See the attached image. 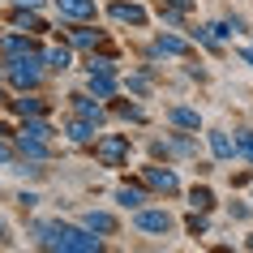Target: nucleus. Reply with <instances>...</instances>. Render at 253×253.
<instances>
[{
    "instance_id": "f257e3e1",
    "label": "nucleus",
    "mask_w": 253,
    "mask_h": 253,
    "mask_svg": "<svg viewBox=\"0 0 253 253\" xmlns=\"http://www.w3.org/2000/svg\"><path fill=\"white\" fill-rule=\"evenodd\" d=\"M35 240L43 249H60V253H99L103 240L86 232V227H69V223H35Z\"/></svg>"
},
{
    "instance_id": "f03ea898",
    "label": "nucleus",
    "mask_w": 253,
    "mask_h": 253,
    "mask_svg": "<svg viewBox=\"0 0 253 253\" xmlns=\"http://www.w3.org/2000/svg\"><path fill=\"white\" fill-rule=\"evenodd\" d=\"M4 78L13 90H39L43 82V56L30 52V56H13V60H4Z\"/></svg>"
},
{
    "instance_id": "7ed1b4c3",
    "label": "nucleus",
    "mask_w": 253,
    "mask_h": 253,
    "mask_svg": "<svg viewBox=\"0 0 253 253\" xmlns=\"http://www.w3.org/2000/svg\"><path fill=\"white\" fill-rule=\"evenodd\" d=\"M94 155L103 168H120V163L129 159V133H103L94 142Z\"/></svg>"
},
{
    "instance_id": "20e7f679",
    "label": "nucleus",
    "mask_w": 253,
    "mask_h": 253,
    "mask_svg": "<svg viewBox=\"0 0 253 253\" xmlns=\"http://www.w3.org/2000/svg\"><path fill=\"white\" fill-rule=\"evenodd\" d=\"M133 227L137 232H146V236H168L176 227V219L163 206H155V211H146V206H137V214H133Z\"/></svg>"
},
{
    "instance_id": "39448f33",
    "label": "nucleus",
    "mask_w": 253,
    "mask_h": 253,
    "mask_svg": "<svg viewBox=\"0 0 253 253\" xmlns=\"http://www.w3.org/2000/svg\"><path fill=\"white\" fill-rule=\"evenodd\" d=\"M142 180H146L150 189H159V193H180V180H176V172L172 168H142Z\"/></svg>"
},
{
    "instance_id": "423d86ee",
    "label": "nucleus",
    "mask_w": 253,
    "mask_h": 253,
    "mask_svg": "<svg viewBox=\"0 0 253 253\" xmlns=\"http://www.w3.org/2000/svg\"><path fill=\"white\" fill-rule=\"evenodd\" d=\"M82 227H86V232H94V236H116V214H107V211H86V214H82Z\"/></svg>"
},
{
    "instance_id": "0eeeda50",
    "label": "nucleus",
    "mask_w": 253,
    "mask_h": 253,
    "mask_svg": "<svg viewBox=\"0 0 253 253\" xmlns=\"http://www.w3.org/2000/svg\"><path fill=\"white\" fill-rule=\"evenodd\" d=\"M13 150L22 155V159H52V146L43 142V137H26V133H17V142H13Z\"/></svg>"
},
{
    "instance_id": "6e6552de",
    "label": "nucleus",
    "mask_w": 253,
    "mask_h": 253,
    "mask_svg": "<svg viewBox=\"0 0 253 253\" xmlns=\"http://www.w3.org/2000/svg\"><path fill=\"white\" fill-rule=\"evenodd\" d=\"M56 9L65 17H73V22H94V13H99L94 0H56Z\"/></svg>"
},
{
    "instance_id": "1a4fd4ad",
    "label": "nucleus",
    "mask_w": 253,
    "mask_h": 253,
    "mask_svg": "<svg viewBox=\"0 0 253 253\" xmlns=\"http://www.w3.org/2000/svg\"><path fill=\"white\" fill-rule=\"evenodd\" d=\"M69 107H73V116L90 120V125H99V120H103V107L94 103L90 94H69Z\"/></svg>"
},
{
    "instance_id": "9d476101",
    "label": "nucleus",
    "mask_w": 253,
    "mask_h": 253,
    "mask_svg": "<svg viewBox=\"0 0 253 253\" xmlns=\"http://www.w3.org/2000/svg\"><path fill=\"white\" fill-rule=\"evenodd\" d=\"M35 52V43L26 39V35H0V56L4 60H13V56H30Z\"/></svg>"
},
{
    "instance_id": "9b49d317",
    "label": "nucleus",
    "mask_w": 253,
    "mask_h": 253,
    "mask_svg": "<svg viewBox=\"0 0 253 253\" xmlns=\"http://www.w3.org/2000/svg\"><path fill=\"white\" fill-rule=\"evenodd\" d=\"M112 17H116V22H129V26H146V9H142V4H125V0L112 4Z\"/></svg>"
},
{
    "instance_id": "f8f14e48",
    "label": "nucleus",
    "mask_w": 253,
    "mask_h": 253,
    "mask_svg": "<svg viewBox=\"0 0 253 253\" xmlns=\"http://www.w3.org/2000/svg\"><path fill=\"white\" fill-rule=\"evenodd\" d=\"M168 120H172L176 129H202V116L193 107H168Z\"/></svg>"
},
{
    "instance_id": "ddd939ff",
    "label": "nucleus",
    "mask_w": 253,
    "mask_h": 253,
    "mask_svg": "<svg viewBox=\"0 0 253 253\" xmlns=\"http://www.w3.org/2000/svg\"><path fill=\"white\" fill-rule=\"evenodd\" d=\"M90 94L94 99H112L116 94V73H90Z\"/></svg>"
},
{
    "instance_id": "4468645a",
    "label": "nucleus",
    "mask_w": 253,
    "mask_h": 253,
    "mask_svg": "<svg viewBox=\"0 0 253 253\" xmlns=\"http://www.w3.org/2000/svg\"><path fill=\"white\" fill-rule=\"evenodd\" d=\"M116 202L125 206V211H137V206H146V193H142L137 185H120L116 189Z\"/></svg>"
},
{
    "instance_id": "2eb2a0df",
    "label": "nucleus",
    "mask_w": 253,
    "mask_h": 253,
    "mask_svg": "<svg viewBox=\"0 0 253 253\" xmlns=\"http://www.w3.org/2000/svg\"><path fill=\"white\" fill-rule=\"evenodd\" d=\"M206 137H211L214 159H232V155H236V142H232V137H227L223 129H214V133H206Z\"/></svg>"
},
{
    "instance_id": "dca6fc26",
    "label": "nucleus",
    "mask_w": 253,
    "mask_h": 253,
    "mask_svg": "<svg viewBox=\"0 0 253 253\" xmlns=\"http://www.w3.org/2000/svg\"><path fill=\"white\" fill-rule=\"evenodd\" d=\"M13 112L22 120L26 116H43V112H47V103H43V99H35V94H22V99H13Z\"/></svg>"
},
{
    "instance_id": "f3484780",
    "label": "nucleus",
    "mask_w": 253,
    "mask_h": 253,
    "mask_svg": "<svg viewBox=\"0 0 253 253\" xmlns=\"http://www.w3.org/2000/svg\"><path fill=\"white\" fill-rule=\"evenodd\" d=\"M155 52H159V56H185L189 43L176 39V35H159V39H155Z\"/></svg>"
},
{
    "instance_id": "a211bd4d",
    "label": "nucleus",
    "mask_w": 253,
    "mask_h": 253,
    "mask_svg": "<svg viewBox=\"0 0 253 253\" xmlns=\"http://www.w3.org/2000/svg\"><path fill=\"white\" fill-rule=\"evenodd\" d=\"M17 133H26V137H43V142H52V125H47V120H39V116H26V125H22V129H17Z\"/></svg>"
},
{
    "instance_id": "6ab92c4d",
    "label": "nucleus",
    "mask_w": 253,
    "mask_h": 253,
    "mask_svg": "<svg viewBox=\"0 0 253 253\" xmlns=\"http://www.w3.org/2000/svg\"><path fill=\"white\" fill-rule=\"evenodd\" d=\"M65 133H69V142H90V137H94V125H90V120H82V116H73L65 125Z\"/></svg>"
},
{
    "instance_id": "aec40b11",
    "label": "nucleus",
    "mask_w": 253,
    "mask_h": 253,
    "mask_svg": "<svg viewBox=\"0 0 253 253\" xmlns=\"http://www.w3.org/2000/svg\"><path fill=\"white\" fill-rule=\"evenodd\" d=\"M69 43H73V47H94V43H99V30L73 26V30H69Z\"/></svg>"
},
{
    "instance_id": "412c9836",
    "label": "nucleus",
    "mask_w": 253,
    "mask_h": 253,
    "mask_svg": "<svg viewBox=\"0 0 253 253\" xmlns=\"http://www.w3.org/2000/svg\"><path fill=\"white\" fill-rule=\"evenodd\" d=\"M43 65L47 69H69V47H47L43 52Z\"/></svg>"
},
{
    "instance_id": "4be33fe9",
    "label": "nucleus",
    "mask_w": 253,
    "mask_h": 253,
    "mask_svg": "<svg viewBox=\"0 0 253 253\" xmlns=\"http://www.w3.org/2000/svg\"><path fill=\"white\" fill-rule=\"evenodd\" d=\"M232 142H236V155H245V159L253 163V129H236Z\"/></svg>"
},
{
    "instance_id": "5701e85b",
    "label": "nucleus",
    "mask_w": 253,
    "mask_h": 253,
    "mask_svg": "<svg viewBox=\"0 0 253 253\" xmlns=\"http://www.w3.org/2000/svg\"><path fill=\"white\" fill-rule=\"evenodd\" d=\"M211 189H193V193H189V206H193V211H206V206H211Z\"/></svg>"
},
{
    "instance_id": "b1692460",
    "label": "nucleus",
    "mask_w": 253,
    "mask_h": 253,
    "mask_svg": "<svg viewBox=\"0 0 253 253\" xmlns=\"http://www.w3.org/2000/svg\"><path fill=\"white\" fill-rule=\"evenodd\" d=\"M17 159V150H13V142H9V137L0 133V168H9V163Z\"/></svg>"
},
{
    "instance_id": "393cba45",
    "label": "nucleus",
    "mask_w": 253,
    "mask_h": 253,
    "mask_svg": "<svg viewBox=\"0 0 253 253\" xmlns=\"http://www.w3.org/2000/svg\"><path fill=\"white\" fill-rule=\"evenodd\" d=\"M90 73H116V60H107V56H90Z\"/></svg>"
},
{
    "instance_id": "a878e982",
    "label": "nucleus",
    "mask_w": 253,
    "mask_h": 253,
    "mask_svg": "<svg viewBox=\"0 0 253 253\" xmlns=\"http://www.w3.org/2000/svg\"><path fill=\"white\" fill-rule=\"evenodd\" d=\"M17 206H22V211H30V206H39V193H26V189H22V193H17Z\"/></svg>"
},
{
    "instance_id": "bb28decb",
    "label": "nucleus",
    "mask_w": 253,
    "mask_h": 253,
    "mask_svg": "<svg viewBox=\"0 0 253 253\" xmlns=\"http://www.w3.org/2000/svg\"><path fill=\"white\" fill-rule=\"evenodd\" d=\"M189 232H193V236H198V232H206V219H202L198 211H193V219H189Z\"/></svg>"
},
{
    "instance_id": "cd10ccee",
    "label": "nucleus",
    "mask_w": 253,
    "mask_h": 253,
    "mask_svg": "<svg viewBox=\"0 0 253 253\" xmlns=\"http://www.w3.org/2000/svg\"><path fill=\"white\" fill-rule=\"evenodd\" d=\"M116 112H120V116H129V120H142V112H137V107H133V103H120V107H116Z\"/></svg>"
},
{
    "instance_id": "c85d7f7f",
    "label": "nucleus",
    "mask_w": 253,
    "mask_h": 253,
    "mask_svg": "<svg viewBox=\"0 0 253 253\" xmlns=\"http://www.w3.org/2000/svg\"><path fill=\"white\" fill-rule=\"evenodd\" d=\"M129 90H133V94H146V78H129Z\"/></svg>"
},
{
    "instance_id": "c756f323",
    "label": "nucleus",
    "mask_w": 253,
    "mask_h": 253,
    "mask_svg": "<svg viewBox=\"0 0 253 253\" xmlns=\"http://www.w3.org/2000/svg\"><path fill=\"white\" fill-rule=\"evenodd\" d=\"M168 4H172V9H180V13H189V9H193V0H168Z\"/></svg>"
},
{
    "instance_id": "7c9ffc66",
    "label": "nucleus",
    "mask_w": 253,
    "mask_h": 253,
    "mask_svg": "<svg viewBox=\"0 0 253 253\" xmlns=\"http://www.w3.org/2000/svg\"><path fill=\"white\" fill-rule=\"evenodd\" d=\"M43 0H17V9H39Z\"/></svg>"
},
{
    "instance_id": "2f4dec72",
    "label": "nucleus",
    "mask_w": 253,
    "mask_h": 253,
    "mask_svg": "<svg viewBox=\"0 0 253 253\" xmlns=\"http://www.w3.org/2000/svg\"><path fill=\"white\" fill-rule=\"evenodd\" d=\"M240 56H245V65H253V47H245V52H240Z\"/></svg>"
},
{
    "instance_id": "473e14b6",
    "label": "nucleus",
    "mask_w": 253,
    "mask_h": 253,
    "mask_svg": "<svg viewBox=\"0 0 253 253\" xmlns=\"http://www.w3.org/2000/svg\"><path fill=\"white\" fill-rule=\"evenodd\" d=\"M0 240H4V219H0Z\"/></svg>"
},
{
    "instance_id": "72a5a7b5",
    "label": "nucleus",
    "mask_w": 253,
    "mask_h": 253,
    "mask_svg": "<svg viewBox=\"0 0 253 253\" xmlns=\"http://www.w3.org/2000/svg\"><path fill=\"white\" fill-rule=\"evenodd\" d=\"M245 245H249V249H253V236H249V240H245Z\"/></svg>"
},
{
    "instance_id": "f704fd0d",
    "label": "nucleus",
    "mask_w": 253,
    "mask_h": 253,
    "mask_svg": "<svg viewBox=\"0 0 253 253\" xmlns=\"http://www.w3.org/2000/svg\"><path fill=\"white\" fill-rule=\"evenodd\" d=\"M0 99H4V90H0Z\"/></svg>"
}]
</instances>
